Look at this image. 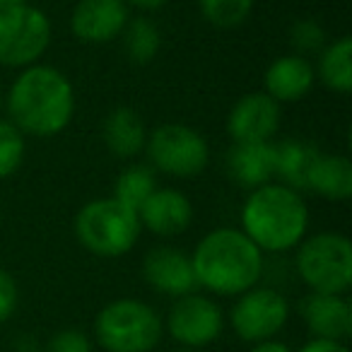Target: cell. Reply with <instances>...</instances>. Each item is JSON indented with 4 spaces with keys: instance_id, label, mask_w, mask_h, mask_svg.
<instances>
[{
    "instance_id": "cell-31",
    "label": "cell",
    "mask_w": 352,
    "mask_h": 352,
    "mask_svg": "<svg viewBox=\"0 0 352 352\" xmlns=\"http://www.w3.org/2000/svg\"><path fill=\"white\" fill-rule=\"evenodd\" d=\"M126 3H131V6H135V8H142V10H157V8L166 6L169 0H126Z\"/></svg>"
},
{
    "instance_id": "cell-11",
    "label": "cell",
    "mask_w": 352,
    "mask_h": 352,
    "mask_svg": "<svg viewBox=\"0 0 352 352\" xmlns=\"http://www.w3.org/2000/svg\"><path fill=\"white\" fill-rule=\"evenodd\" d=\"M142 278L155 292L174 299L196 292L198 287L191 256L176 246H155L147 251L142 261Z\"/></svg>"
},
{
    "instance_id": "cell-18",
    "label": "cell",
    "mask_w": 352,
    "mask_h": 352,
    "mask_svg": "<svg viewBox=\"0 0 352 352\" xmlns=\"http://www.w3.org/2000/svg\"><path fill=\"white\" fill-rule=\"evenodd\" d=\"M321 157L316 145L307 140H285L275 145V176L292 191H309V176Z\"/></svg>"
},
{
    "instance_id": "cell-6",
    "label": "cell",
    "mask_w": 352,
    "mask_h": 352,
    "mask_svg": "<svg viewBox=\"0 0 352 352\" xmlns=\"http://www.w3.org/2000/svg\"><path fill=\"white\" fill-rule=\"evenodd\" d=\"M294 265L311 292L345 294L352 285V244L336 232H318L299 241Z\"/></svg>"
},
{
    "instance_id": "cell-34",
    "label": "cell",
    "mask_w": 352,
    "mask_h": 352,
    "mask_svg": "<svg viewBox=\"0 0 352 352\" xmlns=\"http://www.w3.org/2000/svg\"><path fill=\"white\" fill-rule=\"evenodd\" d=\"M0 107H3V94H0Z\"/></svg>"
},
{
    "instance_id": "cell-22",
    "label": "cell",
    "mask_w": 352,
    "mask_h": 352,
    "mask_svg": "<svg viewBox=\"0 0 352 352\" xmlns=\"http://www.w3.org/2000/svg\"><path fill=\"white\" fill-rule=\"evenodd\" d=\"M157 191V179L155 171L145 164H133L118 174L116 184H113V198L121 201L123 206L140 210V206Z\"/></svg>"
},
{
    "instance_id": "cell-27",
    "label": "cell",
    "mask_w": 352,
    "mask_h": 352,
    "mask_svg": "<svg viewBox=\"0 0 352 352\" xmlns=\"http://www.w3.org/2000/svg\"><path fill=\"white\" fill-rule=\"evenodd\" d=\"M44 352H92V342H89L87 333L78 331V328H63L49 338Z\"/></svg>"
},
{
    "instance_id": "cell-28",
    "label": "cell",
    "mask_w": 352,
    "mask_h": 352,
    "mask_svg": "<svg viewBox=\"0 0 352 352\" xmlns=\"http://www.w3.org/2000/svg\"><path fill=\"white\" fill-rule=\"evenodd\" d=\"M17 302H20V289H17L15 278L8 270L0 268V323L10 321L17 309Z\"/></svg>"
},
{
    "instance_id": "cell-21",
    "label": "cell",
    "mask_w": 352,
    "mask_h": 352,
    "mask_svg": "<svg viewBox=\"0 0 352 352\" xmlns=\"http://www.w3.org/2000/svg\"><path fill=\"white\" fill-rule=\"evenodd\" d=\"M316 75L328 89L338 94H347L352 89V39L333 41L331 46L321 51L318 56V70Z\"/></svg>"
},
{
    "instance_id": "cell-19",
    "label": "cell",
    "mask_w": 352,
    "mask_h": 352,
    "mask_svg": "<svg viewBox=\"0 0 352 352\" xmlns=\"http://www.w3.org/2000/svg\"><path fill=\"white\" fill-rule=\"evenodd\" d=\"M104 142L121 160H133L145 150L147 131L142 118L133 109L118 107L104 121Z\"/></svg>"
},
{
    "instance_id": "cell-13",
    "label": "cell",
    "mask_w": 352,
    "mask_h": 352,
    "mask_svg": "<svg viewBox=\"0 0 352 352\" xmlns=\"http://www.w3.org/2000/svg\"><path fill=\"white\" fill-rule=\"evenodd\" d=\"M299 316L316 340L347 342L352 336V304L345 294L309 292L299 302Z\"/></svg>"
},
{
    "instance_id": "cell-29",
    "label": "cell",
    "mask_w": 352,
    "mask_h": 352,
    "mask_svg": "<svg viewBox=\"0 0 352 352\" xmlns=\"http://www.w3.org/2000/svg\"><path fill=\"white\" fill-rule=\"evenodd\" d=\"M297 352H350V347L345 342H333V340H316L311 338L309 342H304Z\"/></svg>"
},
{
    "instance_id": "cell-26",
    "label": "cell",
    "mask_w": 352,
    "mask_h": 352,
    "mask_svg": "<svg viewBox=\"0 0 352 352\" xmlns=\"http://www.w3.org/2000/svg\"><path fill=\"white\" fill-rule=\"evenodd\" d=\"M289 41L297 49V56L307 58V54H321L326 49V32L318 22L299 20L289 32Z\"/></svg>"
},
{
    "instance_id": "cell-17",
    "label": "cell",
    "mask_w": 352,
    "mask_h": 352,
    "mask_svg": "<svg viewBox=\"0 0 352 352\" xmlns=\"http://www.w3.org/2000/svg\"><path fill=\"white\" fill-rule=\"evenodd\" d=\"M227 171L239 186L261 188L275 176L273 142H234L227 152Z\"/></svg>"
},
{
    "instance_id": "cell-12",
    "label": "cell",
    "mask_w": 352,
    "mask_h": 352,
    "mask_svg": "<svg viewBox=\"0 0 352 352\" xmlns=\"http://www.w3.org/2000/svg\"><path fill=\"white\" fill-rule=\"evenodd\" d=\"M128 20L126 0H80L70 15V30L85 44H107L126 30Z\"/></svg>"
},
{
    "instance_id": "cell-25",
    "label": "cell",
    "mask_w": 352,
    "mask_h": 352,
    "mask_svg": "<svg viewBox=\"0 0 352 352\" xmlns=\"http://www.w3.org/2000/svg\"><path fill=\"white\" fill-rule=\"evenodd\" d=\"M25 162V135L12 121L0 118V179L12 176Z\"/></svg>"
},
{
    "instance_id": "cell-16",
    "label": "cell",
    "mask_w": 352,
    "mask_h": 352,
    "mask_svg": "<svg viewBox=\"0 0 352 352\" xmlns=\"http://www.w3.org/2000/svg\"><path fill=\"white\" fill-rule=\"evenodd\" d=\"M314 80H316V70L309 63V58L297 54L280 56L265 70V94L278 104L299 102L311 92Z\"/></svg>"
},
{
    "instance_id": "cell-20",
    "label": "cell",
    "mask_w": 352,
    "mask_h": 352,
    "mask_svg": "<svg viewBox=\"0 0 352 352\" xmlns=\"http://www.w3.org/2000/svg\"><path fill=\"white\" fill-rule=\"evenodd\" d=\"M309 191L326 201H347L352 196V162L342 155H321L309 176Z\"/></svg>"
},
{
    "instance_id": "cell-32",
    "label": "cell",
    "mask_w": 352,
    "mask_h": 352,
    "mask_svg": "<svg viewBox=\"0 0 352 352\" xmlns=\"http://www.w3.org/2000/svg\"><path fill=\"white\" fill-rule=\"evenodd\" d=\"M17 6H27V0H0V10H6V8H17Z\"/></svg>"
},
{
    "instance_id": "cell-7",
    "label": "cell",
    "mask_w": 352,
    "mask_h": 352,
    "mask_svg": "<svg viewBox=\"0 0 352 352\" xmlns=\"http://www.w3.org/2000/svg\"><path fill=\"white\" fill-rule=\"evenodd\" d=\"M51 44V22L34 6L0 10V65L30 68Z\"/></svg>"
},
{
    "instance_id": "cell-10",
    "label": "cell",
    "mask_w": 352,
    "mask_h": 352,
    "mask_svg": "<svg viewBox=\"0 0 352 352\" xmlns=\"http://www.w3.org/2000/svg\"><path fill=\"white\" fill-rule=\"evenodd\" d=\"M166 333L171 340L184 345V350L212 345L225 331V314L206 294H184L171 304L166 314Z\"/></svg>"
},
{
    "instance_id": "cell-3",
    "label": "cell",
    "mask_w": 352,
    "mask_h": 352,
    "mask_svg": "<svg viewBox=\"0 0 352 352\" xmlns=\"http://www.w3.org/2000/svg\"><path fill=\"white\" fill-rule=\"evenodd\" d=\"M244 234L261 251L283 254L297 249L309 227V210L302 193L283 186L265 184L254 188L241 208Z\"/></svg>"
},
{
    "instance_id": "cell-4",
    "label": "cell",
    "mask_w": 352,
    "mask_h": 352,
    "mask_svg": "<svg viewBox=\"0 0 352 352\" xmlns=\"http://www.w3.org/2000/svg\"><path fill=\"white\" fill-rule=\"evenodd\" d=\"M164 323L150 304L121 297L99 309L94 338L104 352H152L162 340Z\"/></svg>"
},
{
    "instance_id": "cell-23",
    "label": "cell",
    "mask_w": 352,
    "mask_h": 352,
    "mask_svg": "<svg viewBox=\"0 0 352 352\" xmlns=\"http://www.w3.org/2000/svg\"><path fill=\"white\" fill-rule=\"evenodd\" d=\"M123 34V44H126V54L133 63H150L157 56L162 46V34L155 27V22L145 20V17H135L128 20Z\"/></svg>"
},
{
    "instance_id": "cell-2",
    "label": "cell",
    "mask_w": 352,
    "mask_h": 352,
    "mask_svg": "<svg viewBox=\"0 0 352 352\" xmlns=\"http://www.w3.org/2000/svg\"><path fill=\"white\" fill-rule=\"evenodd\" d=\"M198 287L217 297H239L263 275V251L241 230L222 227L198 241L191 256Z\"/></svg>"
},
{
    "instance_id": "cell-9",
    "label": "cell",
    "mask_w": 352,
    "mask_h": 352,
    "mask_svg": "<svg viewBox=\"0 0 352 352\" xmlns=\"http://www.w3.org/2000/svg\"><path fill=\"white\" fill-rule=\"evenodd\" d=\"M289 318V302L273 287H251L239 294L230 311V326L244 342L273 340Z\"/></svg>"
},
{
    "instance_id": "cell-8",
    "label": "cell",
    "mask_w": 352,
    "mask_h": 352,
    "mask_svg": "<svg viewBox=\"0 0 352 352\" xmlns=\"http://www.w3.org/2000/svg\"><path fill=\"white\" fill-rule=\"evenodd\" d=\"M147 157L157 171L179 179L198 176L210 162V147L206 138L184 123H164L147 135Z\"/></svg>"
},
{
    "instance_id": "cell-5",
    "label": "cell",
    "mask_w": 352,
    "mask_h": 352,
    "mask_svg": "<svg viewBox=\"0 0 352 352\" xmlns=\"http://www.w3.org/2000/svg\"><path fill=\"white\" fill-rule=\"evenodd\" d=\"M140 217L116 198H97L82 206L75 217V236L89 254L118 258L135 246L140 236Z\"/></svg>"
},
{
    "instance_id": "cell-30",
    "label": "cell",
    "mask_w": 352,
    "mask_h": 352,
    "mask_svg": "<svg viewBox=\"0 0 352 352\" xmlns=\"http://www.w3.org/2000/svg\"><path fill=\"white\" fill-rule=\"evenodd\" d=\"M249 352H294L289 345H285V342L280 340H263V342H256V345H251Z\"/></svg>"
},
{
    "instance_id": "cell-15",
    "label": "cell",
    "mask_w": 352,
    "mask_h": 352,
    "mask_svg": "<svg viewBox=\"0 0 352 352\" xmlns=\"http://www.w3.org/2000/svg\"><path fill=\"white\" fill-rule=\"evenodd\" d=\"M140 225L157 236H176L193 222V206L176 188H157L138 210Z\"/></svg>"
},
{
    "instance_id": "cell-14",
    "label": "cell",
    "mask_w": 352,
    "mask_h": 352,
    "mask_svg": "<svg viewBox=\"0 0 352 352\" xmlns=\"http://www.w3.org/2000/svg\"><path fill=\"white\" fill-rule=\"evenodd\" d=\"M278 128L280 104L265 92L241 97L227 118V131L234 142H270Z\"/></svg>"
},
{
    "instance_id": "cell-24",
    "label": "cell",
    "mask_w": 352,
    "mask_h": 352,
    "mask_svg": "<svg viewBox=\"0 0 352 352\" xmlns=\"http://www.w3.org/2000/svg\"><path fill=\"white\" fill-rule=\"evenodd\" d=\"M251 10H254V0H201L203 17L220 30L244 25Z\"/></svg>"
},
{
    "instance_id": "cell-1",
    "label": "cell",
    "mask_w": 352,
    "mask_h": 352,
    "mask_svg": "<svg viewBox=\"0 0 352 352\" xmlns=\"http://www.w3.org/2000/svg\"><path fill=\"white\" fill-rule=\"evenodd\" d=\"M8 111L22 133L36 138L58 135L75 111L73 85L54 65H30L8 92Z\"/></svg>"
},
{
    "instance_id": "cell-33",
    "label": "cell",
    "mask_w": 352,
    "mask_h": 352,
    "mask_svg": "<svg viewBox=\"0 0 352 352\" xmlns=\"http://www.w3.org/2000/svg\"><path fill=\"white\" fill-rule=\"evenodd\" d=\"M174 352H196V350H184V347H182V350H174Z\"/></svg>"
}]
</instances>
